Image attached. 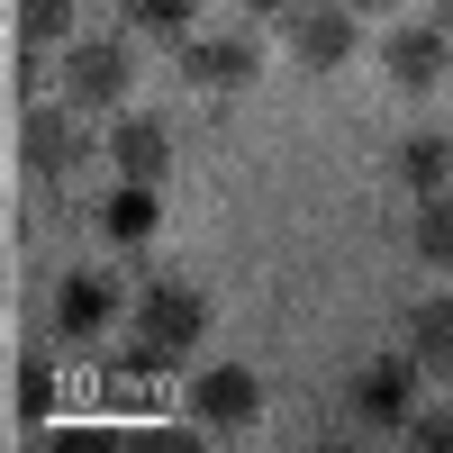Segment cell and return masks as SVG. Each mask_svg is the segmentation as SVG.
Here are the masks:
<instances>
[{
    "instance_id": "obj_1",
    "label": "cell",
    "mask_w": 453,
    "mask_h": 453,
    "mask_svg": "<svg viewBox=\"0 0 453 453\" xmlns=\"http://www.w3.org/2000/svg\"><path fill=\"white\" fill-rule=\"evenodd\" d=\"M200 335H209L200 281L164 273V281H145V290L127 299V372H173V363H191Z\"/></svg>"
},
{
    "instance_id": "obj_2",
    "label": "cell",
    "mask_w": 453,
    "mask_h": 453,
    "mask_svg": "<svg viewBox=\"0 0 453 453\" xmlns=\"http://www.w3.org/2000/svg\"><path fill=\"white\" fill-rule=\"evenodd\" d=\"M55 91H64L73 119H91V109H127V91H136V46H127V36H73L64 64H55Z\"/></svg>"
},
{
    "instance_id": "obj_3",
    "label": "cell",
    "mask_w": 453,
    "mask_h": 453,
    "mask_svg": "<svg viewBox=\"0 0 453 453\" xmlns=\"http://www.w3.org/2000/svg\"><path fill=\"white\" fill-rule=\"evenodd\" d=\"M418 381H426V372L418 363H408V354H372L363 372H354V418L363 426H408V418H418Z\"/></svg>"
},
{
    "instance_id": "obj_4",
    "label": "cell",
    "mask_w": 453,
    "mask_h": 453,
    "mask_svg": "<svg viewBox=\"0 0 453 453\" xmlns=\"http://www.w3.org/2000/svg\"><path fill=\"white\" fill-rule=\"evenodd\" d=\"M354 46H363V19L345 10V0H309V10H290V55L309 64V73L354 64Z\"/></svg>"
},
{
    "instance_id": "obj_5",
    "label": "cell",
    "mask_w": 453,
    "mask_h": 453,
    "mask_svg": "<svg viewBox=\"0 0 453 453\" xmlns=\"http://www.w3.org/2000/svg\"><path fill=\"white\" fill-rule=\"evenodd\" d=\"M109 164H119V181L155 191V181L173 173V127L155 119V109H119V127H109Z\"/></svg>"
},
{
    "instance_id": "obj_6",
    "label": "cell",
    "mask_w": 453,
    "mask_h": 453,
    "mask_svg": "<svg viewBox=\"0 0 453 453\" xmlns=\"http://www.w3.org/2000/svg\"><path fill=\"white\" fill-rule=\"evenodd\" d=\"M181 55V82H191V91H245L254 82V73H263V46H254V36H191V46H173Z\"/></svg>"
},
{
    "instance_id": "obj_7",
    "label": "cell",
    "mask_w": 453,
    "mask_h": 453,
    "mask_svg": "<svg viewBox=\"0 0 453 453\" xmlns=\"http://www.w3.org/2000/svg\"><path fill=\"white\" fill-rule=\"evenodd\" d=\"M119 309H127V299H119V281H109V273H64V281H55V335H64V345L109 335V326H119Z\"/></svg>"
},
{
    "instance_id": "obj_8",
    "label": "cell",
    "mask_w": 453,
    "mask_h": 453,
    "mask_svg": "<svg viewBox=\"0 0 453 453\" xmlns=\"http://www.w3.org/2000/svg\"><path fill=\"white\" fill-rule=\"evenodd\" d=\"M191 418H200V426H226V435L254 426V418H263V381H254L245 363H209L200 381H191Z\"/></svg>"
},
{
    "instance_id": "obj_9",
    "label": "cell",
    "mask_w": 453,
    "mask_h": 453,
    "mask_svg": "<svg viewBox=\"0 0 453 453\" xmlns=\"http://www.w3.org/2000/svg\"><path fill=\"white\" fill-rule=\"evenodd\" d=\"M381 64H390V82H399V91H435L444 73H453V36H444L435 19H408V27H390Z\"/></svg>"
},
{
    "instance_id": "obj_10",
    "label": "cell",
    "mask_w": 453,
    "mask_h": 453,
    "mask_svg": "<svg viewBox=\"0 0 453 453\" xmlns=\"http://www.w3.org/2000/svg\"><path fill=\"white\" fill-rule=\"evenodd\" d=\"M73 155H82V127H73V109H64V100H46V109L27 119V164H36V181H64Z\"/></svg>"
},
{
    "instance_id": "obj_11",
    "label": "cell",
    "mask_w": 453,
    "mask_h": 453,
    "mask_svg": "<svg viewBox=\"0 0 453 453\" xmlns=\"http://www.w3.org/2000/svg\"><path fill=\"white\" fill-rule=\"evenodd\" d=\"M399 181H408L418 200H444V191H453V136H444V127H418V136L399 145Z\"/></svg>"
},
{
    "instance_id": "obj_12",
    "label": "cell",
    "mask_w": 453,
    "mask_h": 453,
    "mask_svg": "<svg viewBox=\"0 0 453 453\" xmlns=\"http://www.w3.org/2000/svg\"><path fill=\"white\" fill-rule=\"evenodd\" d=\"M408 363H418V372H435V381L453 372V299H444V290L408 309Z\"/></svg>"
},
{
    "instance_id": "obj_13",
    "label": "cell",
    "mask_w": 453,
    "mask_h": 453,
    "mask_svg": "<svg viewBox=\"0 0 453 453\" xmlns=\"http://www.w3.org/2000/svg\"><path fill=\"white\" fill-rule=\"evenodd\" d=\"M100 226H109V245H127V254H136V245L164 226V200H155V191H136V181H119V191L100 200Z\"/></svg>"
},
{
    "instance_id": "obj_14",
    "label": "cell",
    "mask_w": 453,
    "mask_h": 453,
    "mask_svg": "<svg viewBox=\"0 0 453 453\" xmlns=\"http://www.w3.org/2000/svg\"><path fill=\"white\" fill-rule=\"evenodd\" d=\"M119 10H127L136 36H155V46H191V27H200L209 0H119Z\"/></svg>"
},
{
    "instance_id": "obj_15",
    "label": "cell",
    "mask_w": 453,
    "mask_h": 453,
    "mask_svg": "<svg viewBox=\"0 0 453 453\" xmlns=\"http://www.w3.org/2000/svg\"><path fill=\"white\" fill-rule=\"evenodd\" d=\"M19 36L36 55H64L73 46V0H19Z\"/></svg>"
},
{
    "instance_id": "obj_16",
    "label": "cell",
    "mask_w": 453,
    "mask_h": 453,
    "mask_svg": "<svg viewBox=\"0 0 453 453\" xmlns=\"http://www.w3.org/2000/svg\"><path fill=\"white\" fill-rule=\"evenodd\" d=\"M418 263H435V273H453V191L444 200H418Z\"/></svg>"
},
{
    "instance_id": "obj_17",
    "label": "cell",
    "mask_w": 453,
    "mask_h": 453,
    "mask_svg": "<svg viewBox=\"0 0 453 453\" xmlns=\"http://www.w3.org/2000/svg\"><path fill=\"white\" fill-rule=\"evenodd\" d=\"M399 435L418 444V453H453V399H435V408H418V418H408Z\"/></svg>"
},
{
    "instance_id": "obj_18",
    "label": "cell",
    "mask_w": 453,
    "mask_h": 453,
    "mask_svg": "<svg viewBox=\"0 0 453 453\" xmlns=\"http://www.w3.org/2000/svg\"><path fill=\"white\" fill-rule=\"evenodd\" d=\"M254 19H290V10H309V0H245Z\"/></svg>"
},
{
    "instance_id": "obj_19",
    "label": "cell",
    "mask_w": 453,
    "mask_h": 453,
    "mask_svg": "<svg viewBox=\"0 0 453 453\" xmlns=\"http://www.w3.org/2000/svg\"><path fill=\"white\" fill-rule=\"evenodd\" d=\"M435 27H444V36H453V0H435Z\"/></svg>"
},
{
    "instance_id": "obj_20",
    "label": "cell",
    "mask_w": 453,
    "mask_h": 453,
    "mask_svg": "<svg viewBox=\"0 0 453 453\" xmlns=\"http://www.w3.org/2000/svg\"><path fill=\"white\" fill-rule=\"evenodd\" d=\"M345 10H399V0H345Z\"/></svg>"
}]
</instances>
